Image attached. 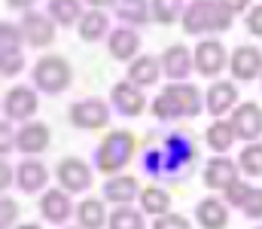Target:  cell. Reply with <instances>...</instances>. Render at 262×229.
<instances>
[{
	"instance_id": "9",
	"label": "cell",
	"mask_w": 262,
	"mask_h": 229,
	"mask_svg": "<svg viewBox=\"0 0 262 229\" xmlns=\"http://www.w3.org/2000/svg\"><path fill=\"white\" fill-rule=\"evenodd\" d=\"M232 126H235L238 138H244V141H256V138L262 135V107L259 104H253V101L241 104V107L235 110V116H232Z\"/></svg>"
},
{
	"instance_id": "20",
	"label": "cell",
	"mask_w": 262,
	"mask_h": 229,
	"mask_svg": "<svg viewBox=\"0 0 262 229\" xmlns=\"http://www.w3.org/2000/svg\"><path fill=\"white\" fill-rule=\"evenodd\" d=\"M137 46H140V37L131 28H119V31L110 34V55L119 58V61H128L131 55L137 52Z\"/></svg>"
},
{
	"instance_id": "39",
	"label": "cell",
	"mask_w": 262,
	"mask_h": 229,
	"mask_svg": "<svg viewBox=\"0 0 262 229\" xmlns=\"http://www.w3.org/2000/svg\"><path fill=\"white\" fill-rule=\"evenodd\" d=\"M220 3H223L229 12H241V9H247V3H250V0H220Z\"/></svg>"
},
{
	"instance_id": "40",
	"label": "cell",
	"mask_w": 262,
	"mask_h": 229,
	"mask_svg": "<svg viewBox=\"0 0 262 229\" xmlns=\"http://www.w3.org/2000/svg\"><path fill=\"white\" fill-rule=\"evenodd\" d=\"M6 3H9V6H15V9H28L34 0H6Z\"/></svg>"
},
{
	"instance_id": "1",
	"label": "cell",
	"mask_w": 262,
	"mask_h": 229,
	"mask_svg": "<svg viewBox=\"0 0 262 229\" xmlns=\"http://www.w3.org/2000/svg\"><path fill=\"white\" fill-rule=\"evenodd\" d=\"M192 159H195V147H192L189 138H183V135H168L159 150L152 147V150L146 153L143 168H146L149 174H156V177H162V174L177 177V174H186V171H189Z\"/></svg>"
},
{
	"instance_id": "3",
	"label": "cell",
	"mask_w": 262,
	"mask_h": 229,
	"mask_svg": "<svg viewBox=\"0 0 262 229\" xmlns=\"http://www.w3.org/2000/svg\"><path fill=\"white\" fill-rule=\"evenodd\" d=\"M134 156V135L131 132H110L104 138V144L98 147V168L104 174H116L122 171Z\"/></svg>"
},
{
	"instance_id": "38",
	"label": "cell",
	"mask_w": 262,
	"mask_h": 229,
	"mask_svg": "<svg viewBox=\"0 0 262 229\" xmlns=\"http://www.w3.org/2000/svg\"><path fill=\"white\" fill-rule=\"evenodd\" d=\"M247 28H250V34L262 37V6H256V9L247 15Z\"/></svg>"
},
{
	"instance_id": "15",
	"label": "cell",
	"mask_w": 262,
	"mask_h": 229,
	"mask_svg": "<svg viewBox=\"0 0 262 229\" xmlns=\"http://www.w3.org/2000/svg\"><path fill=\"white\" fill-rule=\"evenodd\" d=\"M15 147L21 153H43L49 147V129L43 122H28L18 135H15Z\"/></svg>"
},
{
	"instance_id": "21",
	"label": "cell",
	"mask_w": 262,
	"mask_h": 229,
	"mask_svg": "<svg viewBox=\"0 0 262 229\" xmlns=\"http://www.w3.org/2000/svg\"><path fill=\"white\" fill-rule=\"evenodd\" d=\"M195 217H198V223H201L204 229H223L226 226V220H229L226 205H223L220 199H204V202L198 205Z\"/></svg>"
},
{
	"instance_id": "27",
	"label": "cell",
	"mask_w": 262,
	"mask_h": 229,
	"mask_svg": "<svg viewBox=\"0 0 262 229\" xmlns=\"http://www.w3.org/2000/svg\"><path fill=\"white\" fill-rule=\"evenodd\" d=\"M235 138H238V132H235L232 122H213V126L207 129V144H210L216 153H226L229 147H232Z\"/></svg>"
},
{
	"instance_id": "4",
	"label": "cell",
	"mask_w": 262,
	"mask_h": 229,
	"mask_svg": "<svg viewBox=\"0 0 262 229\" xmlns=\"http://www.w3.org/2000/svg\"><path fill=\"white\" fill-rule=\"evenodd\" d=\"M34 82H37V89H43V92H49V95L64 92L67 82H70V68H67V61L61 55H46V58H40L37 68H34Z\"/></svg>"
},
{
	"instance_id": "6",
	"label": "cell",
	"mask_w": 262,
	"mask_h": 229,
	"mask_svg": "<svg viewBox=\"0 0 262 229\" xmlns=\"http://www.w3.org/2000/svg\"><path fill=\"white\" fill-rule=\"evenodd\" d=\"M110 119V110L104 101L98 98H89V101H76L70 107V122L76 129H85V132H95V129H104Z\"/></svg>"
},
{
	"instance_id": "32",
	"label": "cell",
	"mask_w": 262,
	"mask_h": 229,
	"mask_svg": "<svg viewBox=\"0 0 262 229\" xmlns=\"http://www.w3.org/2000/svg\"><path fill=\"white\" fill-rule=\"evenodd\" d=\"M110 229H143V217L131 208H119L110 217Z\"/></svg>"
},
{
	"instance_id": "19",
	"label": "cell",
	"mask_w": 262,
	"mask_h": 229,
	"mask_svg": "<svg viewBox=\"0 0 262 229\" xmlns=\"http://www.w3.org/2000/svg\"><path fill=\"white\" fill-rule=\"evenodd\" d=\"M40 211H43V217L49 223H64L67 217H70V199H67V193L49 190L43 196V202H40Z\"/></svg>"
},
{
	"instance_id": "22",
	"label": "cell",
	"mask_w": 262,
	"mask_h": 229,
	"mask_svg": "<svg viewBox=\"0 0 262 229\" xmlns=\"http://www.w3.org/2000/svg\"><path fill=\"white\" fill-rule=\"evenodd\" d=\"M46 180H49L46 165H40V162H34V159L25 162V165L18 168V186H21L25 193H37V190H43Z\"/></svg>"
},
{
	"instance_id": "2",
	"label": "cell",
	"mask_w": 262,
	"mask_h": 229,
	"mask_svg": "<svg viewBox=\"0 0 262 229\" xmlns=\"http://www.w3.org/2000/svg\"><path fill=\"white\" fill-rule=\"evenodd\" d=\"M232 25V12L220 0H192V6L183 12L186 34H213L226 31Z\"/></svg>"
},
{
	"instance_id": "14",
	"label": "cell",
	"mask_w": 262,
	"mask_h": 229,
	"mask_svg": "<svg viewBox=\"0 0 262 229\" xmlns=\"http://www.w3.org/2000/svg\"><path fill=\"white\" fill-rule=\"evenodd\" d=\"M162 65H165V74L180 82V79H186L189 71L195 68V55H189V49H186V46H171V49H165Z\"/></svg>"
},
{
	"instance_id": "43",
	"label": "cell",
	"mask_w": 262,
	"mask_h": 229,
	"mask_svg": "<svg viewBox=\"0 0 262 229\" xmlns=\"http://www.w3.org/2000/svg\"><path fill=\"white\" fill-rule=\"evenodd\" d=\"M79 229H82V226H79Z\"/></svg>"
},
{
	"instance_id": "18",
	"label": "cell",
	"mask_w": 262,
	"mask_h": 229,
	"mask_svg": "<svg viewBox=\"0 0 262 229\" xmlns=\"http://www.w3.org/2000/svg\"><path fill=\"white\" fill-rule=\"evenodd\" d=\"M235 101H238V89L232 82H213L207 89V110L213 116H223L226 110H232Z\"/></svg>"
},
{
	"instance_id": "16",
	"label": "cell",
	"mask_w": 262,
	"mask_h": 229,
	"mask_svg": "<svg viewBox=\"0 0 262 229\" xmlns=\"http://www.w3.org/2000/svg\"><path fill=\"white\" fill-rule=\"evenodd\" d=\"M113 104L119 107V113H125V116H137V113L143 110L146 101H143L137 82H116V86H113Z\"/></svg>"
},
{
	"instance_id": "8",
	"label": "cell",
	"mask_w": 262,
	"mask_h": 229,
	"mask_svg": "<svg viewBox=\"0 0 262 229\" xmlns=\"http://www.w3.org/2000/svg\"><path fill=\"white\" fill-rule=\"evenodd\" d=\"M162 95L174 104L177 116H198V113H201V98H198V89H195V86H189V82H171Z\"/></svg>"
},
{
	"instance_id": "36",
	"label": "cell",
	"mask_w": 262,
	"mask_h": 229,
	"mask_svg": "<svg viewBox=\"0 0 262 229\" xmlns=\"http://www.w3.org/2000/svg\"><path fill=\"white\" fill-rule=\"evenodd\" d=\"M152 229H189V223L180 214H162V217H156V226Z\"/></svg>"
},
{
	"instance_id": "35",
	"label": "cell",
	"mask_w": 262,
	"mask_h": 229,
	"mask_svg": "<svg viewBox=\"0 0 262 229\" xmlns=\"http://www.w3.org/2000/svg\"><path fill=\"white\" fill-rule=\"evenodd\" d=\"M247 193H250V186H247V183H241V180H235V183H229V186H226V199H229L232 205H244Z\"/></svg>"
},
{
	"instance_id": "34",
	"label": "cell",
	"mask_w": 262,
	"mask_h": 229,
	"mask_svg": "<svg viewBox=\"0 0 262 229\" xmlns=\"http://www.w3.org/2000/svg\"><path fill=\"white\" fill-rule=\"evenodd\" d=\"M241 208H244L247 217H256V220H259L262 217V190H253V186H250V193H247V199H244Z\"/></svg>"
},
{
	"instance_id": "13",
	"label": "cell",
	"mask_w": 262,
	"mask_h": 229,
	"mask_svg": "<svg viewBox=\"0 0 262 229\" xmlns=\"http://www.w3.org/2000/svg\"><path fill=\"white\" fill-rule=\"evenodd\" d=\"M3 104H6V116H9V119H28V116H34V110H37V95H34L31 89L18 86V89L6 92Z\"/></svg>"
},
{
	"instance_id": "17",
	"label": "cell",
	"mask_w": 262,
	"mask_h": 229,
	"mask_svg": "<svg viewBox=\"0 0 262 229\" xmlns=\"http://www.w3.org/2000/svg\"><path fill=\"white\" fill-rule=\"evenodd\" d=\"M238 180V165L229 162V159H210L207 168H204V183L213 186V190H226L229 183Z\"/></svg>"
},
{
	"instance_id": "23",
	"label": "cell",
	"mask_w": 262,
	"mask_h": 229,
	"mask_svg": "<svg viewBox=\"0 0 262 229\" xmlns=\"http://www.w3.org/2000/svg\"><path fill=\"white\" fill-rule=\"evenodd\" d=\"M104 196L116 205H128L131 199L137 196V180L134 177H110L104 183Z\"/></svg>"
},
{
	"instance_id": "10",
	"label": "cell",
	"mask_w": 262,
	"mask_h": 229,
	"mask_svg": "<svg viewBox=\"0 0 262 229\" xmlns=\"http://www.w3.org/2000/svg\"><path fill=\"white\" fill-rule=\"evenodd\" d=\"M58 180L67 193H82L92 183V171L79 159H64V162H58Z\"/></svg>"
},
{
	"instance_id": "26",
	"label": "cell",
	"mask_w": 262,
	"mask_h": 229,
	"mask_svg": "<svg viewBox=\"0 0 262 229\" xmlns=\"http://www.w3.org/2000/svg\"><path fill=\"white\" fill-rule=\"evenodd\" d=\"M76 220H79L82 229H101L104 226V205L98 199H85L76 208Z\"/></svg>"
},
{
	"instance_id": "28",
	"label": "cell",
	"mask_w": 262,
	"mask_h": 229,
	"mask_svg": "<svg viewBox=\"0 0 262 229\" xmlns=\"http://www.w3.org/2000/svg\"><path fill=\"white\" fill-rule=\"evenodd\" d=\"M49 15H52L61 28L79 22V0H49Z\"/></svg>"
},
{
	"instance_id": "30",
	"label": "cell",
	"mask_w": 262,
	"mask_h": 229,
	"mask_svg": "<svg viewBox=\"0 0 262 229\" xmlns=\"http://www.w3.org/2000/svg\"><path fill=\"white\" fill-rule=\"evenodd\" d=\"M119 18L134 22V25H143L149 18L146 12V0H119Z\"/></svg>"
},
{
	"instance_id": "41",
	"label": "cell",
	"mask_w": 262,
	"mask_h": 229,
	"mask_svg": "<svg viewBox=\"0 0 262 229\" xmlns=\"http://www.w3.org/2000/svg\"><path fill=\"white\" fill-rule=\"evenodd\" d=\"M89 3H92V6H95V9H101V6H110V3H113V0H89Z\"/></svg>"
},
{
	"instance_id": "12",
	"label": "cell",
	"mask_w": 262,
	"mask_h": 229,
	"mask_svg": "<svg viewBox=\"0 0 262 229\" xmlns=\"http://www.w3.org/2000/svg\"><path fill=\"white\" fill-rule=\"evenodd\" d=\"M232 74L238 79H256L262 74V52L256 46H238L232 52Z\"/></svg>"
},
{
	"instance_id": "5",
	"label": "cell",
	"mask_w": 262,
	"mask_h": 229,
	"mask_svg": "<svg viewBox=\"0 0 262 229\" xmlns=\"http://www.w3.org/2000/svg\"><path fill=\"white\" fill-rule=\"evenodd\" d=\"M21 28H12V25H3L0 28V71L3 76H15L25 61H21Z\"/></svg>"
},
{
	"instance_id": "11",
	"label": "cell",
	"mask_w": 262,
	"mask_h": 229,
	"mask_svg": "<svg viewBox=\"0 0 262 229\" xmlns=\"http://www.w3.org/2000/svg\"><path fill=\"white\" fill-rule=\"evenodd\" d=\"M21 37L31 43V46H49L55 40V28L46 15H37V12H28L25 22H21Z\"/></svg>"
},
{
	"instance_id": "42",
	"label": "cell",
	"mask_w": 262,
	"mask_h": 229,
	"mask_svg": "<svg viewBox=\"0 0 262 229\" xmlns=\"http://www.w3.org/2000/svg\"><path fill=\"white\" fill-rule=\"evenodd\" d=\"M18 229H40V226H34V223H25V226H18Z\"/></svg>"
},
{
	"instance_id": "7",
	"label": "cell",
	"mask_w": 262,
	"mask_h": 229,
	"mask_svg": "<svg viewBox=\"0 0 262 229\" xmlns=\"http://www.w3.org/2000/svg\"><path fill=\"white\" fill-rule=\"evenodd\" d=\"M226 49L220 40H201L195 46V71L201 76H216L226 68Z\"/></svg>"
},
{
	"instance_id": "31",
	"label": "cell",
	"mask_w": 262,
	"mask_h": 229,
	"mask_svg": "<svg viewBox=\"0 0 262 229\" xmlns=\"http://www.w3.org/2000/svg\"><path fill=\"white\" fill-rule=\"evenodd\" d=\"M241 168L250 174V177H259L262 174V144H250L241 153Z\"/></svg>"
},
{
	"instance_id": "25",
	"label": "cell",
	"mask_w": 262,
	"mask_h": 229,
	"mask_svg": "<svg viewBox=\"0 0 262 229\" xmlns=\"http://www.w3.org/2000/svg\"><path fill=\"white\" fill-rule=\"evenodd\" d=\"M140 205H143L146 214L162 217V214H168V208H171V196H168L165 190H159V186H149V190L140 193Z\"/></svg>"
},
{
	"instance_id": "29",
	"label": "cell",
	"mask_w": 262,
	"mask_h": 229,
	"mask_svg": "<svg viewBox=\"0 0 262 229\" xmlns=\"http://www.w3.org/2000/svg\"><path fill=\"white\" fill-rule=\"evenodd\" d=\"M101 34H107V15L104 12H85V18H79V37L82 40H98Z\"/></svg>"
},
{
	"instance_id": "24",
	"label": "cell",
	"mask_w": 262,
	"mask_h": 229,
	"mask_svg": "<svg viewBox=\"0 0 262 229\" xmlns=\"http://www.w3.org/2000/svg\"><path fill=\"white\" fill-rule=\"evenodd\" d=\"M128 79L137 86H152L159 79V61L152 55H143V58H134V65L128 68Z\"/></svg>"
},
{
	"instance_id": "33",
	"label": "cell",
	"mask_w": 262,
	"mask_h": 229,
	"mask_svg": "<svg viewBox=\"0 0 262 229\" xmlns=\"http://www.w3.org/2000/svg\"><path fill=\"white\" fill-rule=\"evenodd\" d=\"M180 3H183V0H152V15H156L162 25H171V22L180 15Z\"/></svg>"
},
{
	"instance_id": "37",
	"label": "cell",
	"mask_w": 262,
	"mask_h": 229,
	"mask_svg": "<svg viewBox=\"0 0 262 229\" xmlns=\"http://www.w3.org/2000/svg\"><path fill=\"white\" fill-rule=\"evenodd\" d=\"M0 205H3V220H0V226H3V229H9V226H12V220L18 217V205H15L12 199H3Z\"/></svg>"
}]
</instances>
